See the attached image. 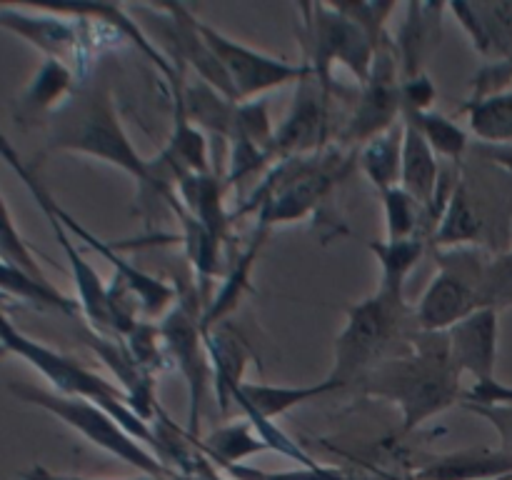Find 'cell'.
Returning a JSON list of instances; mask_svg holds the SVG:
<instances>
[{"label": "cell", "mask_w": 512, "mask_h": 480, "mask_svg": "<svg viewBox=\"0 0 512 480\" xmlns=\"http://www.w3.org/2000/svg\"><path fill=\"white\" fill-rule=\"evenodd\" d=\"M463 373L450 355L448 333L413 335L410 350L380 363L363 380L365 393L395 403L403 413V430H418L435 415L463 400Z\"/></svg>", "instance_id": "6da1fadb"}, {"label": "cell", "mask_w": 512, "mask_h": 480, "mask_svg": "<svg viewBox=\"0 0 512 480\" xmlns=\"http://www.w3.org/2000/svg\"><path fill=\"white\" fill-rule=\"evenodd\" d=\"M45 150L75 153L103 160L133 175L140 185L158 195L150 160L135 150L115 110L113 93L105 80H93L75 90L68 103L50 115Z\"/></svg>", "instance_id": "7a4b0ae2"}, {"label": "cell", "mask_w": 512, "mask_h": 480, "mask_svg": "<svg viewBox=\"0 0 512 480\" xmlns=\"http://www.w3.org/2000/svg\"><path fill=\"white\" fill-rule=\"evenodd\" d=\"M415 333V310L405 303V295L378 288L370 298L348 308L345 328L335 338L328 380L338 390L350 383H363L380 363L403 355L398 348H410Z\"/></svg>", "instance_id": "3957f363"}, {"label": "cell", "mask_w": 512, "mask_h": 480, "mask_svg": "<svg viewBox=\"0 0 512 480\" xmlns=\"http://www.w3.org/2000/svg\"><path fill=\"white\" fill-rule=\"evenodd\" d=\"M0 345H3L10 355H18L20 360L33 365V368L53 385L55 393L70 395V398H85L90 400V403L100 405V408L108 410V413L113 415L135 440L158 448V438H155L153 425H148L143 418H138V415L130 410L128 398H125V393L118 385H113L110 380H105L103 375L90 370L88 365L78 363V360L70 358V355L60 353V350L50 348V345L25 335L23 330H18L10 323V318L3 310H0Z\"/></svg>", "instance_id": "277c9868"}, {"label": "cell", "mask_w": 512, "mask_h": 480, "mask_svg": "<svg viewBox=\"0 0 512 480\" xmlns=\"http://www.w3.org/2000/svg\"><path fill=\"white\" fill-rule=\"evenodd\" d=\"M10 393L15 395L23 403L35 405V408L45 410L53 418H58L60 423H65L68 428H73L75 433L83 435L88 443H93L95 448H103L105 453L115 455L123 463L133 465L138 473L155 475V478H175V470L168 468L158 455L150 453L140 440H135L108 410H103L100 405L90 403L85 398H70V395H60L55 390L38 388V385L30 383H13L8 385Z\"/></svg>", "instance_id": "5b68a950"}, {"label": "cell", "mask_w": 512, "mask_h": 480, "mask_svg": "<svg viewBox=\"0 0 512 480\" xmlns=\"http://www.w3.org/2000/svg\"><path fill=\"white\" fill-rule=\"evenodd\" d=\"M438 273L415 305V323L425 333H445L485 308V273L490 258L483 248L438 250Z\"/></svg>", "instance_id": "8992f818"}, {"label": "cell", "mask_w": 512, "mask_h": 480, "mask_svg": "<svg viewBox=\"0 0 512 480\" xmlns=\"http://www.w3.org/2000/svg\"><path fill=\"white\" fill-rule=\"evenodd\" d=\"M0 155H3L5 163H8L10 168L18 173V178L23 180L25 188L30 190V195H33V200L38 203V208L45 210V213H53L55 218L63 223V228L68 230L73 238H78V243H85L90 250H95V253H98L105 263H110L113 275H118V278H123L125 283H128V288L133 290L135 298L140 300L143 315H148V318H158V315H165L170 308H173L175 290L170 288L168 283H163V280L155 278V275L140 270L138 265L128 263V260H125L123 255L113 248V245L105 243V240H100L98 235L90 233L83 223H78V220H75L73 215H70L68 210H65L63 205L53 198V193H50V190L40 183V178L33 173V168H30L28 163H23V158H20L18 150L10 145V140L5 138L3 130H0Z\"/></svg>", "instance_id": "52a82bcc"}, {"label": "cell", "mask_w": 512, "mask_h": 480, "mask_svg": "<svg viewBox=\"0 0 512 480\" xmlns=\"http://www.w3.org/2000/svg\"><path fill=\"white\" fill-rule=\"evenodd\" d=\"M305 18V63H310L325 88L333 90V70L348 68L363 85L373 70L378 43L355 20L340 13L335 3L300 5Z\"/></svg>", "instance_id": "ba28073f"}, {"label": "cell", "mask_w": 512, "mask_h": 480, "mask_svg": "<svg viewBox=\"0 0 512 480\" xmlns=\"http://www.w3.org/2000/svg\"><path fill=\"white\" fill-rule=\"evenodd\" d=\"M400 120H403V78H400L395 43L390 35H385L375 53L370 78L360 85V98L340 140L348 148H363L368 140L390 130Z\"/></svg>", "instance_id": "9c48e42d"}, {"label": "cell", "mask_w": 512, "mask_h": 480, "mask_svg": "<svg viewBox=\"0 0 512 480\" xmlns=\"http://www.w3.org/2000/svg\"><path fill=\"white\" fill-rule=\"evenodd\" d=\"M200 33L205 43L215 53V58L223 65L230 85H233L235 103H250V100L263 98L270 90L285 88L290 83H300L308 65L290 63V60L273 58V55L255 50L240 40L228 38L220 30L210 28L200 20Z\"/></svg>", "instance_id": "30bf717a"}, {"label": "cell", "mask_w": 512, "mask_h": 480, "mask_svg": "<svg viewBox=\"0 0 512 480\" xmlns=\"http://www.w3.org/2000/svg\"><path fill=\"white\" fill-rule=\"evenodd\" d=\"M195 300H178L163 315L160 335H163L165 353L188 385V435L198 443L200 410H203L205 390H208V378L213 370H210L203 325H200L203 310L195 308Z\"/></svg>", "instance_id": "8fae6325"}, {"label": "cell", "mask_w": 512, "mask_h": 480, "mask_svg": "<svg viewBox=\"0 0 512 480\" xmlns=\"http://www.w3.org/2000/svg\"><path fill=\"white\" fill-rule=\"evenodd\" d=\"M335 383L328 378L323 383L313 385H268V383H243L233 395V405L243 413L245 420H250L260 438L265 440L268 450H278V453L288 455V458L298 460L300 465H315V460L300 448L298 443L288 438L278 423H273L280 415L290 413L298 405L310 403V400L320 398L325 393H333Z\"/></svg>", "instance_id": "7c38bea8"}, {"label": "cell", "mask_w": 512, "mask_h": 480, "mask_svg": "<svg viewBox=\"0 0 512 480\" xmlns=\"http://www.w3.org/2000/svg\"><path fill=\"white\" fill-rule=\"evenodd\" d=\"M305 63V60H303ZM305 70L300 78L298 90H295V100L280 125L275 128L273 138V165L278 160L288 158H305V155H318L320 148L328 143L330 135V100H333V90L325 88L313 73V68Z\"/></svg>", "instance_id": "4fadbf2b"}, {"label": "cell", "mask_w": 512, "mask_h": 480, "mask_svg": "<svg viewBox=\"0 0 512 480\" xmlns=\"http://www.w3.org/2000/svg\"><path fill=\"white\" fill-rule=\"evenodd\" d=\"M85 23H88L85 18L60 13L53 5L0 8V28L23 38L45 58L60 60L65 65L83 60Z\"/></svg>", "instance_id": "5bb4252c"}, {"label": "cell", "mask_w": 512, "mask_h": 480, "mask_svg": "<svg viewBox=\"0 0 512 480\" xmlns=\"http://www.w3.org/2000/svg\"><path fill=\"white\" fill-rule=\"evenodd\" d=\"M450 343V355L460 373L473 375L475 383L495 380L498 363L500 318L498 308H480L445 330Z\"/></svg>", "instance_id": "9a60e30c"}, {"label": "cell", "mask_w": 512, "mask_h": 480, "mask_svg": "<svg viewBox=\"0 0 512 480\" xmlns=\"http://www.w3.org/2000/svg\"><path fill=\"white\" fill-rule=\"evenodd\" d=\"M88 345L95 350L100 360L108 365L110 373L118 380V388L123 390L128 398L130 410L138 418H143L148 425H155L163 418V410L158 405V395H155V375L145 370L138 360L130 355L128 345L123 338H110V335L90 333Z\"/></svg>", "instance_id": "2e32d148"}, {"label": "cell", "mask_w": 512, "mask_h": 480, "mask_svg": "<svg viewBox=\"0 0 512 480\" xmlns=\"http://www.w3.org/2000/svg\"><path fill=\"white\" fill-rule=\"evenodd\" d=\"M448 13V5L438 3H408L405 5V20L400 25L398 53L400 78L408 80L425 73V60L433 53L440 40V18Z\"/></svg>", "instance_id": "e0dca14e"}, {"label": "cell", "mask_w": 512, "mask_h": 480, "mask_svg": "<svg viewBox=\"0 0 512 480\" xmlns=\"http://www.w3.org/2000/svg\"><path fill=\"white\" fill-rule=\"evenodd\" d=\"M435 150L420 130L403 118V160H400V188L413 195L425 213L435 215V203L440 198V163Z\"/></svg>", "instance_id": "ac0fdd59"}, {"label": "cell", "mask_w": 512, "mask_h": 480, "mask_svg": "<svg viewBox=\"0 0 512 480\" xmlns=\"http://www.w3.org/2000/svg\"><path fill=\"white\" fill-rule=\"evenodd\" d=\"M205 348H208L210 370H213L215 390H218L220 408L228 410L233 405V395L245 383L243 373L250 360L248 345L240 340L238 330L228 323L203 330Z\"/></svg>", "instance_id": "d6986e66"}, {"label": "cell", "mask_w": 512, "mask_h": 480, "mask_svg": "<svg viewBox=\"0 0 512 480\" xmlns=\"http://www.w3.org/2000/svg\"><path fill=\"white\" fill-rule=\"evenodd\" d=\"M225 190H228L225 178L215 173L185 175L175 183V193H178L185 213L205 225L210 233L218 235L220 240L228 238L230 220H233L225 210Z\"/></svg>", "instance_id": "ffe728a7"}, {"label": "cell", "mask_w": 512, "mask_h": 480, "mask_svg": "<svg viewBox=\"0 0 512 480\" xmlns=\"http://www.w3.org/2000/svg\"><path fill=\"white\" fill-rule=\"evenodd\" d=\"M75 73L70 65L60 60L45 58L40 63L38 73L28 83L18 100V120H35L40 115H53L55 110L68 103L70 95L75 93Z\"/></svg>", "instance_id": "44dd1931"}, {"label": "cell", "mask_w": 512, "mask_h": 480, "mask_svg": "<svg viewBox=\"0 0 512 480\" xmlns=\"http://www.w3.org/2000/svg\"><path fill=\"white\" fill-rule=\"evenodd\" d=\"M198 448L215 468L228 470L233 468V465H240L243 460L268 450V445L260 438L258 430L250 425V420L243 418L215 428L213 433H208L203 440H198Z\"/></svg>", "instance_id": "7402d4cb"}, {"label": "cell", "mask_w": 512, "mask_h": 480, "mask_svg": "<svg viewBox=\"0 0 512 480\" xmlns=\"http://www.w3.org/2000/svg\"><path fill=\"white\" fill-rule=\"evenodd\" d=\"M0 295L25 300V303L35 305L40 310H58V313L65 315L80 313L78 300L60 293L48 278H38V275L28 273V270L18 268V265L8 263L3 258H0Z\"/></svg>", "instance_id": "603a6c76"}, {"label": "cell", "mask_w": 512, "mask_h": 480, "mask_svg": "<svg viewBox=\"0 0 512 480\" xmlns=\"http://www.w3.org/2000/svg\"><path fill=\"white\" fill-rule=\"evenodd\" d=\"M400 160H403V120L385 133L375 135L358 150L360 170L378 188V193L398 188Z\"/></svg>", "instance_id": "cb8c5ba5"}, {"label": "cell", "mask_w": 512, "mask_h": 480, "mask_svg": "<svg viewBox=\"0 0 512 480\" xmlns=\"http://www.w3.org/2000/svg\"><path fill=\"white\" fill-rule=\"evenodd\" d=\"M470 133L483 145H512V88L470 100L463 108Z\"/></svg>", "instance_id": "d4e9b609"}, {"label": "cell", "mask_w": 512, "mask_h": 480, "mask_svg": "<svg viewBox=\"0 0 512 480\" xmlns=\"http://www.w3.org/2000/svg\"><path fill=\"white\" fill-rule=\"evenodd\" d=\"M370 250H373L380 263L378 288L405 295V280L410 278V273H413L415 265L425 253L423 235L408 240H373Z\"/></svg>", "instance_id": "484cf974"}, {"label": "cell", "mask_w": 512, "mask_h": 480, "mask_svg": "<svg viewBox=\"0 0 512 480\" xmlns=\"http://www.w3.org/2000/svg\"><path fill=\"white\" fill-rule=\"evenodd\" d=\"M403 118H408L420 130V135L428 140V145L435 150L438 158L450 160L458 168L465 163V155L470 150V138L463 125H458L448 115L435 113V110H430V113H403Z\"/></svg>", "instance_id": "4316f807"}, {"label": "cell", "mask_w": 512, "mask_h": 480, "mask_svg": "<svg viewBox=\"0 0 512 480\" xmlns=\"http://www.w3.org/2000/svg\"><path fill=\"white\" fill-rule=\"evenodd\" d=\"M185 210V208H183ZM180 225H183V240H185V253H188L190 263L195 268V278L200 280L205 290L213 283L215 275L220 273V263H223V248L225 240H220L218 235L210 233L205 225H200L198 220L190 218L188 213L180 215Z\"/></svg>", "instance_id": "83f0119b"}, {"label": "cell", "mask_w": 512, "mask_h": 480, "mask_svg": "<svg viewBox=\"0 0 512 480\" xmlns=\"http://www.w3.org/2000/svg\"><path fill=\"white\" fill-rule=\"evenodd\" d=\"M383 195L385 208V240H408L423 235V205L405 193L403 188H390Z\"/></svg>", "instance_id": "f1b7e54d"}, {"label": "cell", "mask_w": 512, "mask_h": 480, "mask_svg": "<svg viewBox=\"0 0 512 480\" xmlns=\"http://www.w3.org/2000/svg\"><path fill=\"white\" fill-rule=\"evenodd\" d=\"M0 258L18 265V268L28 270V273L38 275V278H45L43 268H40V263L35 260L33 250H30V245L25 243L18 225H15V218L13 213H10L8 203H5L3 193H0Z\"/></svg>", "instance_id": "f546056e"}, {"label": "cell", "mask_w": 512, "mask_h": 480, "mask_svg": "<svg viewBox=\"0 0 512 480\" xmlns=\"http://www.w3.org/2000/svg\"><path fill=\"white\" fill-rule=\"evenodd\" d=\"M125 345H128L130 355L143 365L145 370L150 373H158L163 368V360H165V343H163V335H160V325L148 323V320H140L128 335H125Z\"/></svg>", "instance_id": "4dcf8cb0"}, {"label": "cell", "mask_w": 512, "mask_h": 480, "mask_svg": "<svg viewBox=\"0 0 512 480\" xmlns=\"http://www.w3.org/2000/svg\"><path fill=\"white\" fill-rule=\"evenodd\" d=\"M225 473L230 480H348V475L338 468H328V465H300L295 470H260L255 465H233Z\"/></svg>", "instance_id": "1f68e13d"}, {"label": "cell", "mask_w": 512, "mask_h": 480, "mask_svg": "<svg viewBox=\"0 0 512 480\" xmlns=\"http://www.w3.org/2000/svg\"><path fill=\"white\" fill-rule=\"evenodd\" d=\"M485 308L512 305V250L490 258L485 273Z\"/></svg>", "instance_id": "d6a6232c"}, {"label": "cell", "mask_w": 512, "mask_h": 480, "mask_svg": "<svg viewBox=\"0 0 512 480\" xmlns=\"http://www.w3.org/2000/svg\"><path fill=\"white\" fill-rule=\"evenodd\" d=\"M335 8L348 15L350 20H355L378 45L388 35L385 23L395 13V3H335Z\"/></svg>", "instance_id": "836d02e7"}, {"label": "cell", "mask_w": 512, "mask_h": 480, "mask_svg": "<svg viewBox=\"0 0 512 480\" xmlns=\"http://www.w3.org/2000/svg\"><path fill=\"white\" fill-rule=\"evenodd\" d=\"M435 100H438V90L428 73L403 80V113H430Z\"/></svg>", "instance_id": "e575fe53"}, {"label": "cell", "mask_w": 512, "mask_h": 480, "mask_svg": "<svg viewBox=\"0 0 512 480\" xmlns=\"http://www.w3.org/2000/svg\"><path fill=\"white\" fill-rule=\"evenodd\" d=\"M470 413L480 415L498 430L500 448L512 453V405L510 403H463Z\"/></svg>", "instance_id": "d590c367"}, {"label": "cell", "mask_w": 512, "mask_h": 480, "mask_svg": "<svg viewBox=\"0 0 512 480\" xmlns=\"http://www.w3.org/2000/svg\"><path fill=\"white\" fill-rule=\"evenodd\" d=\"M463 403H510L512 405V385L498 383V378L490 383H475L468 393H463Z\"/></svg>", "instance_id": "8d00e7d4"}, {"label": "cell", "mask_w": 512, "mask_h": 480, "mask_svg": "<svg viewBox=\"0 0 512 480\" xmlns=\"http://www.w3.org/2000/svg\"><path fill=\"white\" fill-rule=\"evenodd\" d=\"M18 480H95V478H80V475H65V473H53V470L43 468V465L35 463L33 468H28L25 473L18 475ZM100 480H185L183 475H175V478H155V475H133V478H100Z\"/></svg>", "instance_id": "74e56055"}, {"label": "cell", "mask_w": 512, "mask_h": 480, "mask_svg": "<svg viewBox=\"0 0 512 480\" xmlns=\"http://www.w3.org/2000/svg\"><path fill=\"white\" fill-rule=\"evenodd\" d=\"M478 153L483 155V158H488L493 165H498L503 173H508L512 178V145H483L480 143Z\"/></svg>", "instance_id": "f35d334b"}]
</instances>
